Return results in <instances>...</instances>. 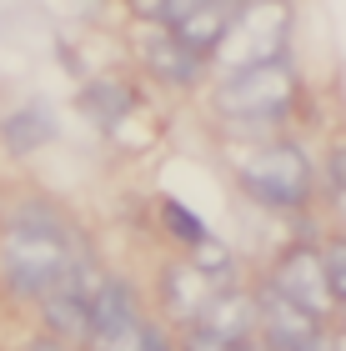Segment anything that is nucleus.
Returning a JSON list of instances; mask_svg holds the SVG:
<instances>
[{"mask_svg":"<svg viewBox=\"0 0 346 351\" xmlns=\"http://www.w3.org/2000/svg\"><path fill=\"white\" fill-rule=\"evenodd\" d=\"M266 286H271L276 296L296 301V306H306L311 316H321V322L336 316L332 286H326V266H321V246H306V241L286 246L271 266H266Z\"/></svg>","mask_w":346,"mask_h":351,"instance_id":"39448f33","label":"nucleus"},{"mask_svg":"<svg viewBox=\"0 0 346 351\" xmlns=\"http://www.w3.org/2000/svg\"><path fill=\"white\" fill-rule=\"evenodd\" d=\"M317 181L326 186V196H332L341 211H346V141H336V146L326 151V166H321Z\"/></svg>","mask_w":346,"mask_h":351,"instance_id":"dca6fc26","label":"nucleus"},{"mask_svg":"<svg viewBox=\"0 0 346 351\" xmlns=\"http://www.w3.org/2000/svg\"><path fill=\"white\" fill-rule=\"evenodd\" d=\"M136 51H140V66H146L156 81L176 86V90L201 86V75H206V66H211V60L201 51H191L171 25H140L136 30Z\"/></svg>","mask_w":346,"mask_h":351,"instance_id":"423d86ee","label":"nucleus"},{"mask_svg":"<svg viewBox=\"0 0 346 351\" xmlns=\"http://www.w3.org/2000/svg\"><path fill=\"white\" fill-rule=\"evenodd\" d=\"M0 136H5V151L10 156H36L40 146L55 141V116L45 101H25L15 116L0 121Z\"/></svg>","mask_w":346,"mask_h":351,"instance_id":"f8f14e48","label":"nucleus"},{"mask_svg":"<svg viewBox=\"0 0 346 351\" xmlns=\"http://www.w3.org/2000/svg\"><path fill=\"white\" fill-rule=\"evenodd\" d=\"M161 211H166V226H171V236H176V241L186 246V251H191V246H201V241H206V221H201L196 211H191V206H181V201H161Z\"/></svg>","mask_w":346,"mask_h":351,"instance_id":"4468645a","label":"nucleus"},{"mask_svg":"<svg viewBox=\"0 0 346 351\" xmlns=\"http://www.w3.org/2000/svg\"><path fill=\"white\" fill-rule=\"evenodd\" d=\"M296 95H301V81H296L291 60L281 56L246 71H226L211 95V110L221 121V131H231L236 141H271L291 121Z\"/></svg>","mask_w":346,"mask_h":351,"instance_id":"f03ea898","label":"nucleus"},{"mask_svg":"<svg viewBox=\"0 0 346 351\" xmlns=\"http://www.w3.org/2000/svg\"><path fill=\"white\" fill-rule=\"evenodd\" d=\"M86 271H96V256L71 211H60L45 196L0 211V291L10 301L36 306L40 296H51L55 286L86 276Z\"/></svg>","mask_w":346,"mask_h":351,"instance_id":"f257e3e1","label":"nucleus"},{"mask_svg":"<svg viewBox=\"0 0 346 351\" xmlns=\"http://www.w3.org/2000/svg\"><path fill=\"white\" fill-rule=\"evenodd\" d=\"M186 261H191V266H196V271H201V276H206L211 286H231V281H236V256H231L226 246H216L211 236H206L201 246H191V251H186Z\"/></svg>","mask_w":346,"mask_h":351,"instance_id":"ddd939ff","label":"nucleus"},{"mask_svg":"<svg viewBox=\"0 0 346 351\" xmlns=\"http://www.w3.org/2000/svg\"><path fill=\"white\" fill-rule=\"evenodd\" d=\"M321 266H326V286H332V301L336 311L346 306V236H332L321 246Z\"/></svg>","mask_w":346,"mask_h":351,"instance_id":"2eb2a0df","label":"nucleus"},{"mask_svg":"<svg viewBox=\"0 0 346 351\" xmlns=\"http://www.w3.org/2000/svg\"><path fill=\"white\" fill-rule=\"evenodd\" d=\"M286 51H291V0H241L211 66L246 71V66H261V60H281Z\"/></svg>","mask_w":346,"mask_h":351,"instance_id":"20e7f679","label":"nucleus"},{"mask_svg":"<svg viewBox=\"0 0 346 351\" xmlns=\"http://www.w3.org/2000/svg\"><path fill=\"white\" fill-rule=\"evenodd\" d=\"M196 326L211 331V337H221V341H251V337H261V331H256V291H246V286H236V281L231 286H216Z\"/></svg>","mask_w":346,"mask_h":351,"instance_id":"1a4fd4ad","label":"nucleus"},{"mask_svg":"<svg viewBox=\"0 0 346 351\" xmlns=\"http://www.w3.org/2000/svg\"><path fill=\"white\" fill-rule=\"evenodd\" d=\"M211 291H216V286L201 276V271L186 261V256H181V261H171V266L161 271V281H156L161 311L171 316V326H176V331H186V326H196V322H201V311H206Z\"/></svg>","mask_w":346,"mask_h":351,"instance_id":"6e6552de","label":"nucleus"},{"mask_svg":"<svg viewBox=\"0 0 346 351\" xmlns=\"http://www.w3.org/2000/svg\"><path fill=\"white\" fill-rule=\"evenodd\" d=\"M336 322H341V337H346V306H341V311H336Z\"/></svg>","mask_w":346,"mask_h":351,"instance_id":"6ab92c4d","label":"nucleus"},{"mask_svg":"<svg viewBox=\"0 0 346 351\" xmlns=\"http://www.w3.org/2000/svg\"><path fill=\"white\" fill-rule=\"evenodd\" d=\"M236 186L266 211H306L317 201L321 181H317V161L306 156V146L271 136V141H251L236 156Z\"/></svg>","mask_w":346,"mask_h":351,"instance_id":"7ed1b4c3","label":"nucleus"},{"mask_svg":"<svg viewBox=\"0 0 346 351\" xmlns=\"http://www.w3.org/2000/svg\"><path fill=\"white\" fill-rule=\"evenodd\" d=\"M256 331H261V346L266 351H286V346H301L311 337H326L332 322H321V316H311L306 306L276 296L271 286L261 281V291H256Z\"/></svg>","mask_w":346,"mask_h":351,"instance_id":"0eeeda50","label":"nucleus"},{"mask_svg":"<svg viewBox=\"0 0 346 351\" xmlns=\"http://www.w3.org/2000/svg\"><path fill=\"white\" fill-rule=\"evenodd\" d=\"M81 110L90 116V125H101V131H121V121L140 110V95H136L131 81L106 75V81H90V86L81 90Z\"/></svg>","mask_w":346,"mask_h":351,"instance_id":"9b49d317","label":"nucleus"},{"mask_svg":"<svg viewBox=\"0 0 346 351\" xmlns=\"http://www.w3.org/2000/svg\"><path fill=\"white\" fill-rule=\"evenodd\" d=\"M236 10H241V0H201V5H191L181 15L176 25V36L191 45V51H201V56H216V45L226 40V30H231V21H236Z\"/></svg>","mask_w":346,"mask_h":351,"instance_id":"9d476101","label":"nucleus"},{"mask_svg":"<svg viewBox=\"0 0 346 351\" xmlns=\"http://www.w3.org/2000/svg\"><path fill=\"white\" fill-rule=\"evenodd\" d=\"M21 351H81V346H71V341H55V337H30Z\"/></svg>","mask_w":346,"mask_h":351,"instance_id":"f3484780","label":"nucleus"},{"mask_svg":"<svg viewBox=\"0 0 346 351\" xmlns=\"http://www.w3.org/2000/svg\"><path fill=\"white\" fill-rule=\"evenodd\" d=\"M286 351H336V337L326 331V337H311V341H301V346H286Z\"/></svg>","mask_w":346,"mask_h":351,"instance_id":"a211bd4d","label":"nucleus"},{"mask_svg":"<svg viewBox=\"0 0 346 351\" xmlns=\"http://www.w3.org/2000/svg\"><path fill=\"white\" fill-rule=\"evenodd\" d=\"M0 211H5V206H0Z\"/></svg>","mask_w":346,"mask_h":351,"instance_id":"aec40b11","label":"nucleus"}]
</instances>
